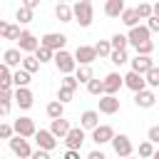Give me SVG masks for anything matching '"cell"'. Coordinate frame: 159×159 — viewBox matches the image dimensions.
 <instances>
[{
	"mask_svg": "<svg viewBox=\"0 0 159 159\" xmlns=\"http://www.w3.org/2000/svg\"><path fill=\"white\" fill-rule=\"evenodd\" d=\"M99 112L102 114H117L119 112V99L114 94H102L99 97Z\"/></svg>",
	"mask_w": 159,
	"mask_h": 159,
	"instance_id": "16",
	"label": "cell"
},
{
	"mask_svg": "<svg viewBox=\"0 0 159 159\" xmlns=\"http://www.w3.org/2000/svg\"><path fill=\"white\" fill-rule=\"evenodd\" d=\"M50 132H52L57 139H62V137L70 132V122H67L65 117H57V119H52V124H50Z\"/></svg>",
	"mask_w": 159,
	"mask_h": 159,
	"instance_id": "20",
	"label": "cell"
},
{
	"mask_svg": "<svg viewBox=\"0 0 159 159\" xmlns=\"http://www.w3.org/2000/svg\"><path fill=\"white\" fill-rule=\"evenodd\" d=\"M149 27L147 25H134V27H129V35H127V40L132 42V45H139V42H144V40H149Z\"/></svg>",
	"mask_w": 159,
	"mask_h": 159,
	"instance_id": "17",
	"label": "cell"
},
{
	"mask_svg": "<svg viewBox=\"0 0 159 159\" xmlns=\"http://www.w3.org/2000/svg\"><path fill=\"white\" fill-rule=\"evenodd\" d=\"M32 99H35V97H32V92H30L27 87H17V89L12 92V102H15L20 109H30V107H32Z\"/></svg>",
	"mask_w": 159,
	"mask_h": 159,
	"instance_id": "12",
	"label": "cell"
},
{
	"mask_svg": "<svg viewBox=\"0 0 159 159\" xmlns=\"http://www.w3.org/2000/svg\"><path fill=\"white\" fill-rule=\"evenodd\" d=\"M7 142H10V152H12L15 157H20V159H30L32 149H30V144H27V139H25V137H20V134H12Z\"/></svg>",
	"mask_w": 159,
	"mask_h": 159,
	"instance_id": "3",
	"label": "cell"
},
{
	"mask_svg": "<svg viewBox=\"0 0 159 159\" xmlns=\"http://www.w3.org/2000/svg\"><path fill=\"white\" fill-rule=\"evenodd\" d=\"M20 67H22L25 72H30V75H32V72H37V70H40V60H37L35 55H22Z\"/></svg>",
	"mask_w": 159,
	"mask_h": 159,
	"instance_id": "26",
	"label": "cell"
},
{
	"mask_svg": "<svg viewBox=\"0 0 159 159\" xmlns=\"http://www.w3.org/2000/svg\"><path fill=\"white\" fill-rule=\"evenodd\" d=\"M87 159H107V157H104L99 149H94V152H89V154H87Z\"/></svg>",
	"mask_w": 159,
	"mask_h": 159,
	"instance_id": "50",
	"label": "cell"
},
{
	"mask_svg": "<svg viewBox=\"0 0 159 159\" xmlns=\"http://www.w3.org/2000/svg\"><path fill=\"white\" fill-rule=\"evenodd\" d=\"M149 22H147V27H149V32H159V17L157 15H152V17H147Z\"/></svg>",
	"mask_w": 159,
	"mask_h": 159,
	"instance_id": "45",
	"label": "cell"
},
{
	"mask_svg": "<svg viewBox=\"0 0 159 159\" xmlns=\"http://www.w3.org/2000/svg\"><path fill=\"white\" fill-rule=\"evenodd\" d=\"M134 10H137L139 20H147V17H152V5H149V2H139Z\"/></svg>",
	"mask_w": 159,
	"mask_h": 159,
	"instance_id": "39",
	"label": "cell"
},
{
	"mask_svg": "<svg viewBox=\"0 0 159 159\" xmlns=\"http://www.w3.org/2000/svg\"><path fill=\"white\" fill-rule=\"evenodd\" d=\"M12 132L27 139V137H35V132H37V127H35V122H32L30 117H17V119L12 122Z\"/></svg>",
	"mask_w": 159,
	"mask_h": 159,
	"instance_id": "5",
	"label": "cell"
},
{
	"mask_svg": "<svg viewBox=\"0 0 159 159\" xmlns=\"http://www.w3.org/2000/svg\"><path fill=\"white\" fill-rule=\"evenodd\" d=\"M97 60V52H94V45H80L75 50V62L77 65H92Z\"/></svg>",
	"mask_w": 159,
	"mask_h": 159,
	"instance_id": "8",
	"label": "cell"
},
{
	"mask_svg": "<svg viewBox=\"0 0 159 159\" xmlns=\"http://www.w3.org/2000/svg\"><path fill=\"white\" fill-rule=\"evenodd\" d=\"M119 17H122V22H124L127 27H134V25L139 22V15H137V10H134V7H124Z\"/></svg>",
	"mask_w": 159,
	"mask_h": 159,
	"instance_id": "28",
	"label": "cell"
},
{
	"mask_svg": "<svg viewBox=\"0 0 159 159\" xmlns=\"http://www.w3.org/2000/svg\"><path fill=\"white\" fill-rule=\"evenodd\" d=\"M0 15H2V10H0Z\"/></svg>",
	"mask_w": 159,
	"mask_h": 159,
	"instance_id": "56",
	"label": "cell"
},
{
	"mask_svg": "<svg viewBox=\"0 0 159 159\" xmlns=\"http://www.w3.org/2000/svg\"><path fill=\"white\" fill-rule=\"evenodd\" d=\"M147 137H149V142H152V144H159V127H149Z\"/></svg>",
	"mask_w": 159,
	"mask_h": 159,
	"instance_id": "46",
	"label": "cell"
},
{
	"mask_svg": "<svg viewBox=\"0 0 159 159\" xmlns=\"http://www.w3.org/2000/svg\"><path fill=\"white\" fill-rule=\"evenodd\" d=\"M12 107V89H0V117L10 114Z\"/></svg>",
	"mask_w": 159,
	"mask_h": 159,
	"instance_id": "24",
	"label": "cell"
},
{
	"mask_svg": "<svg viewBox=\"0 0 159 159\" xmlns=\"http://www.w3.org/2000/svg\"><path fill=\"white\" fill-rule=\"evenodd\" d=\"M152 15H157V17H159V0L152 5Z\"/></svg>",
	"mask_w": 159,
	"mask_h": 159,
	"instance_id": "51",
	"label": "cell"
},
{
	"mask_svg": "<svg viewBox=\"0 0 159 159\" xmlns=\"http://www.w3.org/2000/svg\"><path fill=\"white\" fill-rule=\"evenodd\" d=\"M109 60H112L114 65H124V62H127V50H112V52H109Z\"/></svg>",
	"mask_w": 159,
	"mask_h": 159,
	"instance_id": "40",
	"label": "cell"
},
{
	"mask_svg": "<svg viewBox=\"0 0 159 159\" xmlns=\"http://www.w3.org/2000/svg\"><path fill=\"white\" fill-rule=\"evenodd\" d=\"M97 124H99V112H94V109L82 112V117H80V127L82 129H94Z\"/></svg>",
	"mask_w": 159,
	"mask_h": 159,
	"instance_id": "19",
	"label": "cell"
},
{
	"mask_svg": "<svg viewBox=\"0 0 159 159\" xmlns=\"http://www.w3.org/2000/svg\"><path fill=\"white\" fill-rule=\"evenodd\" d=\"M109 45H112V50H127L129 40H127V35H119V32H114V35L109 37Z\"/></svg>",
	"mask_w": 159,
	"mask_h": 159,
	"instance_id": "33",
	"label": "cell"
},
{
	"mask_svg": "<svg viewBox=\"0 0 159 159\" xmlns=\"http://www.w3.org/2000/svg\"><path fill=\"white\" fill-rule=\"evenodd\" d=\"M15 132H12V124H5V122H0V139H10Z\"/></svg>",
	"mask_w": 159,
	"mask_h": 159,
	"instance_id": "44",
	"label": "cell"
},
{
	"mask_svg": "<svg viewBox=\"0 0 159 159\" xmlns=\"http://www.w3.org/2000/svg\"><path fill=\"white\" fill-rule=\"evenodd\" d=\"M75 77H77V82H84V84H87V82L94 77V72H92L89 65H80V67L75 70Z\"/></svg>",
	"mask_w": 159,
	"mask_h": 159,
	"instance_id": "31",
	"label": "cell"
},
{
	"mask_svg": "<svg viewBox=\"0 0 159 159\" xmlns=\"http://www.w3.org/2000/svg\"><path fill=\"white\" fill-rule=\"evenodd\" d=\"M144 80H147V87H159V67H149L144 72Z\"/></svg>",
	"mask_w": 159,
	"mask_h": 159,
	"instance_id": "35",
	"label": "cell"
},
{
	"mask_svg": "<svg viewBox=\"0 0 159 159\" xmlns=\"http://www.w3.org/2000/svg\"><path fill=\"white\" fill-rule=\"evenodd\" d=\"M124 159H132V157H124Z\"/></svg>",
	"mask_w": 159,
	"mask_h": 159,
	"instance_id": "55",
	"label": "cell"
},
{
	"mask_svg": "<svg viewBox=\"0 0 159 159\" xmlns=\"http://www.w3.org/2000/svg\"><path fill=\"white\" fill-rule=\"evenodd\" d=\"M52 62L57 65V70H60L62 75H72V72L77 70L75 55H70L67 50H57V52H55V57H52Z\"/></svg>",
	"mask_w": 159,
	"mask_h": 159,
	"instance_id": "2",
	"label": "cell"
},
{
	"mask_svg": "<svg viewBox=\"0 0 159 159\" xmlns=\"http://www.w3.org/2000/svg\"><path fill=\"white\" fill-rule=\"evenodd\" d=\"M112 137H114L112 124H97L92 129V142L94 144H107V142H112Z\"/></svg>",
	"mask_w": 159,
	"mask_h": 159,
	"instance_id": "11",
	"label": "cell"
},
{
	"mask_svg": "<svg viewBox=\"0 0 159 159\" xmlns=\"http://www.w3.org/2000/svg\"><path fill=\"white\" fill-rule=\"evenodd\" d=\"M154 102H157V97H154V92L152 89H139V92H134V104L137 107H142V109H149V107H154Z\"/></svg>",
	"mask_w": 159,
	"mask_h": 159,
	"instance_id": "15",
	"label": "cell"
},
{
	"mask_svg": "<svg viewBox=\"0 0 159 159\" xmlns=\"http://www.w3.org/2000/svg\"><path fill=\"white\" fill-rule=\"evenodd\" d=\"M0 40H2V37H0Z\"/></svg>",
	"mask_w": 159,
	"mask_h": 159,
	"instance_id": "57",
	"label": "cell"
},
{
	"mask_svg": "<svg viewBox=\"0 0 159 159\" xmlns=\"http://www.w3.org/2000/svg\"><path fill=\"white\" fill-rule=\"evenodd\" d=\"M65 159H80V149H67L65 152Z\"/></svg>",
	"mask_w": 159,
	"mask_h": 159,
	"instance_id": "49",
	"label": "cell"
},
{
	"mask_svg": "<svg viewBox=\"0 0 159 159\" xmlns=\"http://www.w3.org/2000/svg\"><path fill=\"white\" fill-rule=\"evenodd\" d=\"M40 45H45V47H50L52 52H57V50H65L67 37H65L62 32H47V35L40 37Z\"/></svg>",
	"mask_w": 159,
	"mask_h": 159,
	"instance_id": "6",
	"label": "cell"
},
{
	"mask_svg": "<svg viewBox=\"0 0 159 159\" xmlns=\"http://www.w3.org/2000/svg\"><path fill=\"white\" fill-rule=\"evenodd\" d=\"M134 50H137V55H152L154 52V42L152 40H144V42L134 45Z\"/></svg>",
	"mask_w": 159,
	"mask_h": 159,
	"instance_id": "38",
	"label": "cell"
},
{
	"mask_svg": "<svg viewBox=\"0 0 159 159\" xmlns=\"http://www.w3.org/2000/svg\"><path fill=\"white\" fill-rule=\"evenodd\" d=\"M72 20H75V22H80V27H89V25H92V20H94L92 2H84V0L75 2V5H72Z\"/></svg>",
	"mask_w": 159,
	"mask_h": 159,
	"instance_id": "1",
	"label": "cell"
},
{
	"mask_svg": "<svg viewBox=\"0 0 159 159\" xmlns=\"http://www.w3.org/2000/svg\"><path fill=\"white\" fill-rule=\"evenodd\" d=\"M20 25H10V22H2L0 20V37L2 40H17L20 37Z\"/></svg>",
	"mask_w": 159,
	"mask_h": 159,
	"instance_id": "21",
	"label": "cell"
},
{
	"mask_svg": "<svg viewBox=\"0 0 159 159\" xmlns=\"http://www.w3.org/2000/svg\"><path fill=\"white\" fill-rule=\"evenodd\" d=\"M20 5H22V7H30V10H37V7H40V0H22Z\"/></svg>",
	"mask_w": 159,
	"mask_h": 159,
	"instance_id": "48",
	"label": "cell"
},
{
	"mask_svg": "<svg viewBox=\"0 0 159 159\" xmlns=\"http://www.w3.org/2000/svg\"><path fill=\"white\" fill-rule=\"evenodd\" d=\"M122 80H124V87H129L132 92H139V89H144V87H147L144 75H139V72H134V70H132V72H127Z\"/></svg>",
	"mask_w": 159,
	"mask_h": 159,
	"instance_id": "14",
	"label": "cell"
},
{
	"mask_svg": "<svg viewBox=\"0 0 159 159\" xmlns=\"http://www.w3.org/2000/svg\"><path fill=\"white\" fill-rule=\"evenodd\" d=\"M152 154H154V144H152L149 139H147V142H142V144H139V157H144V159H149Z\"/></svg>",
	"mask_w": 159,
	"mask_h": 159,
	"instance_id": "41",
	"label": "cell"
},
{
	"mask_svg": "<svg viewBox=\"0 0 159 159\" xmlns=\"http://www.w3.org/2000/svg\"><path fill=\"white\" fill-rule=\"evenodd\" d=\"M55 17H57L60 22H72V7H70L67 2H57V7H55Z\"/></svg>",
	"mask_w": 159,
	"mask_h": 159,
	"instance_id": "25",
	"label": "cell"
},
{
	"mask_svg": "<svg viewBox=\"0 0 159 159\" xmlns=\"http://www.w3.org/2000/svg\"><path fill=\"white\" fill-rule=\"evenodd\" d=\"M72 94H75V89H67V87H62V84H60V92H57V99H60L62 104H65V102H70V99H72Z\"/></svg>",
	"mask_w": 159,
	"mask_h": 159,
	"instance_id": "43",
	"label": "cell"
},
{
	"mask_svg": "<svg viewBox=\"0 0 159 159\" xmlns=\"http://www.w3.org/2000/svg\"><path fill=\"white\" fill-rule=\"evenodd\" d=\"M149 67H154L152 55H137V57L132 60V70H134V72H139V75H144Z\"/></svg>",
	"mask_w": 159,
	"mask_h": 159,
	"instance_id": "18",
	"label": "cell"
},
{
	"mask_svg": "<svg viewBox=\"0 0 159 159\" xmlns=\"http://www.w3.org/2000/svg\"><path fill=\"white\" fill-rule=\"evenodd\" d=\"M30 80H32V77H30V72H25L22 67L12 72V84H15V87H27V84H30Z\"/></svg>",
	"mask_w": 159,
	"mask_h": 159,
	"instance_id": "29",
	"label": "cell"
},
{
	"mask_svg": "<svg viewBox=\"0 0 159 159\" xmlns=\"http://www.w3.org/2000/svg\"><path fill=\"white\" fill-rule=\"evenodd\" d=\"M45 112H47V117H50V119H57V117H62V114H65V104H62L60 99H52V102L47 104V109H45Z\"/></svg>",
	"mask_w": 159,
	"mask_h": 159,
	"instance_id": "30",
	"label": "cell"
},
{
	"mask_svg": "<svg viewBox=\"0 0 159 159\" xmlns=\"http://www.w3.org/2000/svg\"><path fill=\"white\" fill-rule=\"evenodd\" d=\"M84 2H92V0H84Z\"/></svg>",
	"mask_w": 159,
	"mask_h": 159,
	"instance_id": "54",
	"label": "cell"
},
{
	"mask_svg": "<svg viewBox=\"0 0 159 159\" xmlns=\"http://www.w3.org/2000/svg\"><path fill=\"white\" fill-rule=\"evenodd\" d=\"M112 149H114L117 157L124 159V157H132V149H134V147H132V139H129L127 134H114V137H112Z\"/></svg>",
	"mask_w": 159,
	"mask_h": 159,
	"instance_id": "4",
	"label": "cell"
},
{
	"mask_svg": "<svg viewBox=\"0 0 159 159\" xmlns=\"http://www.w3.org/2000/svg\"><path fill=\"white\" fill-rule=\"evenodd\" d=\"M17 45H20V47H17L20 52H27V55H32V52L40 47V40H37V37H35L30 30H22V32H20V37H17Z\"/></svg>",
	"mask_w": 159,
	"mask_h": 159,
	"instance_id": "7",
	"label": "cell"
},
{
	"mask_svg": "<svg viewBox=\"0 0 159 159\" xmlns=\"http://www.w3.org/2000/svg\"><path fill=\"white\" fill-rule=\"evenodd\" d=\"M62 139H65V147L67 149H80L82 142H84V129L82 127H70V132Z\"/></svg>",
	"mask_w": 159,
	"mask_h": 159,
	"instance_id": "10",
	"label": "cell"
},
{
	"mask_svg": "<svg viewBox=\"0 0 159 159\" xmlns=\"http://www.w3.org/2000/svg\"><path fill=\"white\" fill-rule=\"evenodd\" d=\"M57 2H67V0H57Z\"/></svg>",
	"mask_w": 159,
	"mask_h": 159,
	"instance_id": "53",
	"label": "cell"
},
{
	"mask_svg": "<svg viewBox=\"0 0 159 159\" xmlns=\"http://www.w3.org/2000/svg\"><path fill=\"white\" fill-rule=\"evenodd\" d=\"M30 159H50V152L47 149H37V152L30 154Z\"/></svg>",
	"mask_w": 159,
	"mask_h": 159,
	"instance_id": "47",
	"label": "cell"
},
{
	"mask_svg": "<svg viewBox=\"0 0 159 159\" xmlns=\"http://www.w3.org/2000/svg\"><path fill=\"white\" fill-rule=\"evenodd\" d=\"M102 84H104V94H117V92H119V87L124 84V80H122V75H119V72H109V75L102 80Z\"/></svg>",
	"mask_w": 159,
	"mask_h": 159,
	"instance_id": "13",
	"label": "cell"
},
{
	"mask_svg": "<svg viewBox=\"0 0 159 159\" xmlns=\"http://www.w3.org/2000/svg\"><path fill=\"white\" fill-rule=\"evenodd\" d=\"M2 62H5L7 67H17V65L22 62V52H20L17 47H10V50H5V55H2Z\"/></svg>",
	"mask_w": 159,
	"mask_h": 159,
	"instance_id": "22",
	"label": "cell"
},
{
	"mask_svg": "<svg viewBox=\"0 0 159 159\" xmlns=\"http://www.w3.org/2000/svg\"><path fill=\"white\" fill-rule=\"evenodd\" d=\"M87 92H89V94H94V97H102V94H104V84H102V80L92 77V80L87 82Z\"/></svg>",
	"mask_w": 159,
	"mask_h": 159,
	"instance_id": "34",
	"label": "cell"
},
{
	"mask_svg": "<svg viewBox=\"0 0 159 159\" xmlns=\"http://www.w3.org/2000/svg\"><path fill=\"white\" fill-rule=\"evenodd\" d=\"M12 87V72L5 62H0V89H10Z\"/></svg>",
	"mask_w": 159,
	"mask_h": 159,
	"instance_id": "27",
	"label": "cell"
},
{
	"mask_svg": "<svg viewBox=\"0 0 159 159\" xmlns=\"http://www.w3.org/2000/svg\"><path fill=\"white\" fill-rule=\"evenodd\" d=\"M32 12L35 10H30V7H17V12H15V20L20 22V25H27V22H32Z\"/></svg>",
	"mask_w": 159,
	"mask_h": 159,
	"instance_id": "32",
	"label": "cell"
},
{
	"mask_svg": "<svg viewBox=\"0 0 159 159\" xmlns=\"http://www.w3.org/2000/svg\"><path fill=\"white\" fill-rule=\"evenodd\" d=\"M32 55H35V57L40 60V65H42V62H50V60L55 57V52H52L50 47H45V45H40V47H37V50H35Z\"/></svg>",
	"mask_w": 159,
	"mask_h": 159,
	"instance_id": "36",
	"label": "cell"
},
{
	"mask_svg": "<svg viewBox=\"0 0 159 159\" xmlns=\"http://www.w3.org/2000/svg\"><path fill=\"white\" fill-rule=\"evenodd\" d=\"M62 87H67V89H77L80 82H77L75 75H65V77H62Z\"/></svg>",
	"mask_w": 159,
	"mask_h": 159,
	"instance_id": "42",
	"label": "cell"
},
{
	"mask_svg": "<svg viewBox=\"0 0 159 159\" xmlns=\"http://www.w3.org/2000/svg\"><path fill=\"white\" fill-rule=\"evenodd\" d=\"M94 52H97V57H109V52H112L109 40H99V42L94 45Z\"/></svg>",
	"mask_w": 159,
	"mask_h": 159,
	"instance_id": "37",
	"label": "cell"
},
{
	"mask_svg": "<svg viewBox=\"0 0 159 159\" xmlns=\"http://www.w3.org/2000/svg\"><path fill=\"white\" fill-rule=\"evenodd\" d=\"M152 159H159V152H154V154H152Z\"/></svg>",
	"mask_w": 159,
	"mask_h": 159,
	"instance_id": "52",
	"label": "cell"
},
{
	"mask_svg": "<svg viewBox=\"0 0 159 159\" xmlns=\"http://www.w3.org/2000/svg\"><path fill=\"white\" fill-rule=\"evenodd\" d=\"M124 10V0H107L104 2V15L107 17H119Z\"/></svg>",
	"mask_w": 159,
	"mask_h": 159,
	"instance_id": "23",
	"label": "cell"
},
{
	"mask_svg": "<svg viewBox=\"0 0 159 159\" xmlns=\"http://www.w3.org/2000/svg\"><path fill=\"white\" fill-rule=\"evenodd\" d=\"M35 142H37V149H47V152L57 147V137L50 129H37L35 132Z\"/></svg>",
	"mask_w": 159,
	"mask_h": 159,
	"instance_id": "9",
	"label": "cell"
}]
</instances>
